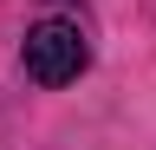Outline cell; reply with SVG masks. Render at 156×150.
Instances as JSON below:
<instances>
[{
	"instance_id": "obj_1",
	"label": "cell",
	"mask_w": 156,
	"mask_h": 150,
	"mask_svg": "<svg viewBox=\"0 0 156 150\" xmlns=\"http://www.w3.org/2000/svg\"><path fill=\"white\" fill-rule=\"evenodd\" d=\"M20 65H26L33 85L58 91V85L85 79V65H91V39H85V26H78V20L46 13V20H33L26 39H20Z\"/></svg>"
}]
</instances>
